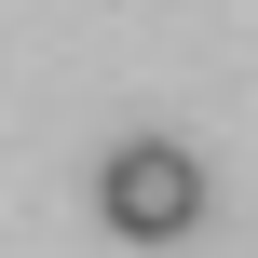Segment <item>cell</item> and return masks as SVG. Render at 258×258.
I'll return each instance as SVG.
<instances>
[{
    "label": "cell",
    "instance_id": "6da1fadb",
    "mask_svg": "<svg viewBox=\"0 0 258 258\" xmlns=\"http://www.w3.org/2000/svg\"><path fill=\"white\" fill-rule=\"evenodd\" d=\"M95 218H109L122 245H177V231L204 218V163H190L177 136H136V150H109V177H95Z\"/></svg>",
    "mask_w": 258,
    "mask_h": 258
}]
</instances>
